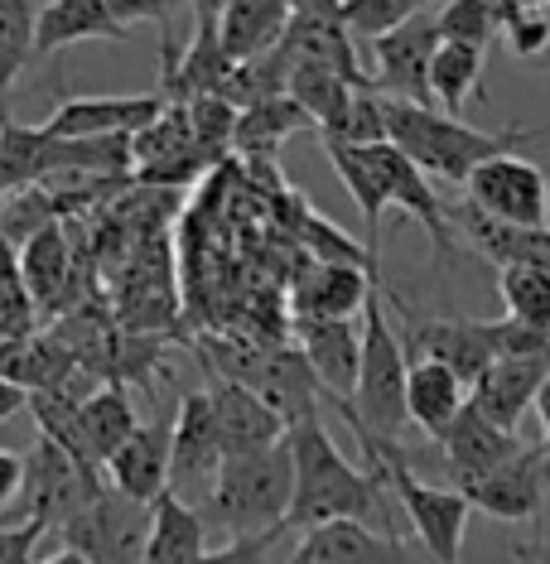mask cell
Masks as SVG:
<instances>
[{
    "mask_svg": "<svg viewBox=\"0 0 550 564\" xmlns=\"http://www.w3.org/2000/svg\"><path fill=\"white\" fill-rule=\"evenodd\" d=\"M203 391H208V405H213V420H217V440H223L227 458L261 454V448H276L280 440H285V420H280L256 391L237 387V381H223V377H213Z\"/></svg>",
    "mask_w": 550,
    "mask_h": 564,
    "instance_id": "19",
    "label": "cell"
},
{
    "mask_svg": "<svg viewBox=\"0 0 550 564\" xmlns=\"http://www.w3.org/2000/svg\"><path fill=\"white\" fill-rule=\"evenodd\" d=\"M179 6H184V0H107L111 20H117L121 30H126V24H140V20H160V24H170Z\"/></svg>",
    "mask_w": 550,
    "mask_h": 564,
    "instance_id": "40",
    "label": "cell"
},
{
    "mask_svg": "<svg viewBox=\"0 0 550 564\" xmlns=\"http://www.w3.org/2000/svg\"><path fill=\"white\" fill-rule=\"evenodd\" d=\"M478 97H483V54L440 40L430 58V101H440L444 117H464Z\"/></svg>",
    "mask_w": 550,
    "mask_h": 564,
    "instance_id": "30",
    "label": "cell"
},
{
    "mask_svg": "<svg viewBox=\"0 0 550 564\" xmlns=\"http://www.w3.org/2000/svg\"><path fill=\"white\" fill-rule=\"evenodd\" d=\"M373 285H381V275H367L357 265L304 261L295 285H290V314L295 318H353V314H363Z\"/></svg>",
    "mask_w": 550,
    "mask_h": 564,
    "instance_id": "20",
    "label": "cell"
},
{
    "mask_svg": "<svg viewBox=\"0 0 550 564\" xmlns=\"http://www.w3.org/2000/svg\"><path fill=\"white\" fill-rule=\"evenodd\" d=\"M34 328H40V310L20 275V251L0 237V343L34 338Z\"/></svg>",
    "mask_w": 550,
    "mask_h": 564,
    "instance_id": "33",
    "label": "cell"
},
{
    "mask_svg": "<svg viewBox=\"0 0 550 564\" xmlns=\"http://www.w3.org/2000/svg\"><path fill=\"white\" fill-rule=\"evenodd\" d=\"M290 15H295L290 0H227L217 10V40H223L233 63H251L280 48V40L290 30Z\"/></svg>",
    "mask_w": 550,
    "mask_h": 564,
    "instance_id": "23",
    "label": "cell"
},
{
    "mask_svg": "<svg viewBox=\"0 0 550 564\" xmlns=\"http://www.w3.org/2000/svg\"><path fill=\"white\" fill-rule=\"evenodd\" d=\"M290 458H295V502H290L285 531H314V525L357 521L381 535H396V497L373 468H357L334 444L324 420L310 415L285 430Z\"/></svg>",
    "mask_w": 550,
    "mask_h": 564,
    "instance_id": "1",
    "label": "cell"
},
{
    "mask_svg": "<svg viewBox=\"0 0 550 564\" xmlns=\"http://www.w3.org/2000/svg\"><path fill=\"white\" fill-rule=\"evenodd\" d=\"M454 223L464 227V237L497 271H511V265H541V271H550V227H507L473 208H464Z\"/></svg>",
    "mask_w": 550,
    "mask_h": 564,
    "instance_id": "27",
    "label": "cell"
},
{
    "mask_svg": "<svg viewBox=\"0 0 550 564\" xmlns=\"http://www.w3.org/2000/svg\"><path fill=\"white\" fill-rule=\"evenodd\" d=\"M20 410H30V395H24L20 387H10V381L0 377V425H6L10 415H20Z\"/></svg>",
    "mask_w": 550,
    "mask_h": 564,
    "instance_id": "42",
    "label": "cell"
},
{
    "mask_svg": "<svg viewBox=\"0 0 550 564\" xmlns=\"http://www.w3.org/2000/svg\"><path fill=\"white\" fill-rule=\"evenodd\" d=\"M459 492H464V502L473 511H488L497 521H541L546 492H550L546 448L527 444L517 458H507L503 468L483 473V478H473V482H459Z\"/></svg>",
    "mask_w": 550,
    "mask_h": 564,
    "instance_id": "13",
    "label": "cell"
},
{
    "mask_svg": "<svg viewBox=\"0 0 550 564\" xmlns=\"http://www.w3.org/2000/svg\"><path fill=\"white\" fill-rule=\"evenodd\" d=\"M406 371H411V357H406L401 333L387 318V294H381V285H373L363 304V357H357L353 401H328V405L353 430H367L377 440H401V430L411 425L406 420Z\"/></svg>",
    "mask_w": 550,
    "mask_h": 564,
    "instance_id": "5",
    "label": "cell"
},
{
    "mask_svg": "<svg viewBox=\"0 0 550 564\" xmlns=\"http://www.w3.org/2000/svg\"><path fill=\"white\" fill-rule=\"evenodd\" d=\"M497 294L507 304V318H517L536 333H550V271H541V265L497 271Z\"/></svg>",
    "mask_w": 550,
    "mask_h": 564,
    "instance_id": "34",
    "label": "cell"
},
{
    "mask_svg": "<svg viewBox=\"0 0 550 564\" xmlns=\"http://www.w3.org/2000/svg\"><path fill=\"white\" fill-rule=\"evenodd\" d=\"M285 560L290 564H425V555L406 545L401 535H381L357 521L314 525V531L300 535V545Z\"/></svg>",
    "mask_w": 550,
    "mask_h": 564,
    "instance_id": "16",
    "label": "cell"
},
{
    "mask_svg": "<svg viewBox=\"0 0 550 564\" xmlns=\"http://www.w3.org/2000/svg\"><path fill=\"white\" fill-rule=\"evenodd\" d=\"M334 174L343 178V188L353 194L357 213H363V227H367V251L377 256V241H381V213L396 208L406 217H416L420 227L430 232V241L440 247V256H454V217L450 208L440 203V194L430 188V178L416 170L391 140L381 145H367V150H343V145H324Z\"/></svg>",
    "mask_w": 550,
    "mask_h": 564,
    "instance_id": "2",
    "label": "cell"
},
{
    "mask_svg": "<svg viewBox=\"0 0 550 564\" xmlns=\"http://www.w3.org/2000/svg\"><path fill=\"white\" fill-rule=\"evenodd\" d=\"M34 564H87V560L78 555V550H54V555H40Z\"/></svg>",
    "mask_w": 550,
    "mask_h": 564,
    "instance_id": "46",
    "label": "cell"
},
{
    "mask_svg": "<svg viewBox=\"0 0 550 564\" xmlns=\"http://www.w3.org/2000/svg\"><path fill=\"white\" fill-rule=\"evenodd\" d=\"M464 208L493 217L507 227H550V178L541 164L527 155H497L483 160L478 170L464 178Z\"/></svg>",
    "mask_w": 550,
    "mask_h": 564,
    "instance_id": "9",
    "label": "cell"
},
{
    "mask_svg": "<svg viewBox=\"0 0 550 564\" xmlns=\"http://www.w3.org/2000/svg\"><path fill=\"white\" fill-rule=\"evenodd\" d=\"M290 101H300L304 117L314 121V131L324 126L334 111L348 101L353 93H373V87H353L343 73H328V68H290Z\"/></svg>",
    "mask_w": 550,
    "mask_h": 564,
    "instance_id": "36",
    "label": "cell"
},
{
    "mask_svg": "<svg viewBox=\"0 0 550 564\" xmlns=\"http://www.w3.org/2000/svg\"><path fill=\"white\" fill-rule=\"evenodd\" d=\"M536 420H541V448L550 454V377H546V387H541V395H536Z\"/></svg>",
    "mask_w": 550,
    "mask_h": 564,
    "instance_id": "44",
    "label": "cell"
},
{
    "mask_svg": "<svg viewBox=\"0 0 550 564\" xmlns=\"http://www.w3.org/2000/svg\"><path fill=\"white\" fill-rule=\"evenodd\" d=\"M546 131L550 126H541V131H527V126H511V131H478V126L444 117V111H434V107H416V101L387 97V140L425 178H444V184H464L483 160L521 155V145L536 135H546Z\"/></svg>",
    "mask_w": 550,
    "mask_h": 564,
    "instance_id": "3",
    "label": "cell"
},
{
    "mask_svg": "<svg viewBox=\"0 0 550 564\" xmlns=\"http://www.w3.org/2000/svg\"><path fill=\"white\" fill-rule=\"evenodd\" d=\"M324 145H343V150H367L387 140V97L381 93H353L343 107L319 126Z\"/></svg>",
    "mask_w": 550,
    "mask_h": 564,
    "instance_id": "31",
    "label": "cell"
},
{
    "mask_svg": "<svg viewBox=\"0 0 550 564\" xmlns=\"http://www.w3.org/2000/svg\"><path fill=\"white\" fill-rule=\"evenodd\" d=\"M285 564H290V560H285Z\"/></svg>",
    "mask_w": 550,
    "mask_h": 564,
    "instance_id": "51",
    "label": "cell"
},
{
    "mask_svg": "<svg viewBox=\"0 0 550 564\" xmlns=\"http://www.w3.org/2000/svg\"><path fill=\"white\" fill-rule=\"evenodd\" d=\"M0 121H6V117H0Z\"/></svg>",
    "mask_w": 550,
    "mask_h": 564,
    "instance_id": "49",
    "label": "cell"
},
{
    "mask_svg": "<svg viewBox=\"0 0 550 564\" xmlns=\"http://www.w3.org/2000/svg\"><path fill=\"white\" fill-rule=\"evenodd\" d=\"M107 487V478L93 468H83L73 454H63L54 440H34V448L24 454V482L15 497L20 521L40 525V531H63L93 497Z\"/></svg>",
    "mask_w": 550,
    "mask_h": 564,
    "instance_id": "7",
    "label": "cell"
},
{
    "mask_svg": "<svg viewBox=\"0 0 550 564\" xmlns=\"http://www.w3.org/2000/svg\"><path fill=\"white\" fill-rule=\"evenodd\" d=\"M44 0H0V101L15 87L20 68L34 58V24Z\"/></svg>",
    "mask_w": 550,
    "mask_h": 564,
    "instance_id": "32",
    "label": "cell"
},
{
    "mask_svg": "<svg viewBox=\"0 0 550 564\" xmlns=\"http://www.w3.org/2000/svg\"><path fill=\"white\" fill-rule=\"evenodd\" d=\"M78 425H83V444H87V454H93V464L107 468V458L136 434L140 415H136L126 387H111V381H107V387H97L93 395H83Z\"/></svg>",
    "mask_w": 550,
    "mask_h": 564,
    "instance_id": "29",
    "label": "cell"
},
{
    "mask_svg": "<svg viewBox=\"0 0 550 564\" xmlns=\"http://www.w3.org/2000/svg\"><path fill=\"white\" fill-rule=\"evenodd\" d=\"M353 434L367 454V468L391 487L396 511H401L406 525H411L416 541H420V555L430 564H459V555H464L468 511H473L464 502V492H459V487H440V482L416 478V468L406 464V454L396 440H377V434H367V430H353Z\"/></svg>",
    "mask_w": 550,
    "mask_h": 564,
    "instance_id": "6",
    "label": "cell"
},
{
    "mask_svg": "<svg viewBox=\"0 0 550 564\" xmlns=\"http://www.w3.org/2000/svg\"><path fill=\"white\" fill-rule=\"evenodd\" d=\"M58 535L63 550H78L87 564H145L150 507L121 497L117 487H101Z\"/></svg>",
    "mask_w": 550,
    "mask_h": 564,
    "instance_id": "8",
    "label": "cell"
},
{
    "mask_svg": "<svg viewBox=\"0 0 550 564\" xmlns=\"http://www.w3.org/2000/svg\"><path fill=\"white\" fill-rule=\"evenodd\" d=\"M497 15H527V10H550V0H493Z\"/></svg>",
    "mask_w": 550,
    "mask_h": 564,
    "instance_id": "45",
    "label": "cell"
},
{
    "mask_svg": "<svg viewBox=\"0 0 550 564\" xmlns=\"http://www.w3.org/2000/svg\"><path fill=\"white\" fill-rule=\"evenodd\" d=\"M227 0H194V15H208V20H217V10H223Z\"/></svg>",
    "mask_w": 550,
    "mask_h": 564,
    "instance_id": "47",
    "label": "cell"
},
{
    "mask_svg": "<svg viewBox=\"0 0 550 564\" xmlns=\"http://www.w3.org/2000/svg\"><path fill=\"white\" fill-rule=\"evenodd\" d=\"M20 275L34 294V310L40 314H63L73 300V275H78V256H73L68 237L58 223L40 227L30 241L20 247Z\"/></svg>",
    "mask_w": 550,
    "mask_h": 564,
    "instance_id": "22",
    "label": "cell"
},
{
    "mask_svg": "<svg viewBox=\"0 0 550 564\" xmlns=\"http://www.w3.org/2000/svg\"><path fill=\"white\" fill-rule=\"evenodd\" d=\"M295 348L310 362L324 401H353L357 357H363V324L353 318H295Z\"/></svg>",
    "mask_w": 550,
    "mask_h": 564,
    "instance_id": "15",
    "label": "cell"
},
{
    "mask_svg": "<svg viewBox=\"0 0 550 564\" xmlns=\"http://www.w3.org/2000/svg\"><path fill=\"white\" fill-rule=\"evenodd\" d=\"M101 478H107V487H117L121 497L150 507L164 487H170V425H160V420H140L131 440L107 458Z\"/></svg>",
    "mask_w": 550,
    "mask_h": 564,
    "instance_id": "21",
    "label": "cell"
},
{
    "mask_svg": "<svg viewBox=\"0 0 550 564\" xmlns=\"http://www.w3.org/2000/svg\"><path fill=\"white\" fill-rule=\"evenodd\" d=\"M290 502H295V458H290V444L280 440L261 454L227 458L198 511L208 525H223L233 541H247V535L285 531Z\"/></svg>",
    "mask_w": 550,
    "mask_h": 564,
    "instance_id": "4",
    "label": "cell"
},
{
    "mask_svg": "<svg viewBox=\"0 0 550 564\" xmlns=\"http://www.w3.org/2000/svg\"><path fill=\"white\" fill-rule=\"evenodd\" d=\"M208 555V521L198 507L184 497L160 492L150 502V541H145V564H198Z\"/></svg>",
    "mask_w": 550,
    "mask_h": 564,
    "instance_id": "25",
    "label": "cell"
},
{
    "mask_svg": "<svg viewBox=\"0 0 550 564\" xmlns=\"http://www.w3.org/2000/svg\"><path fill=\"white\" fill-rule=\"evenodd\" d=\"M511 560H517V564H550V541H521V545H511Z\"/></svg>",
    "mask_w": 550,
    "mask_h": 564,
    "instance_id": "43",
    "label": "cell"
},
{
    "mask_svg": "<svg viewBox=\"0 0 550 564\" xmlns=\"http://www.w3.org/2000/svg\"><path fill=\"white\" fill-rule=\"evenodd\" d=\"M44 541L40 525L30 521H15V525H0V564H34V545Z\"/></svg>",
    "mask_w": 550,
    "mask_h": 564,
    "instance_id": "39",
    "label": "cell"
},
{
    "mask_svg": "<svg viewBox=\"0 0 550 564\" xmlns=\"http://www.w3.org/2000/svg\"><path fill=\"white\" fill-rule=\"evenodd\" d=\"M440 48V24L434 15H416L406 24L373 40V87L391 101H416L430 107V58Z\"/></svg>",
    "mask_w": 550,
    "mask_h": 564,
    "instance_id": "12",
    "label": "cell"
},
{
    "mask_svg": "<svg viewBox=\"0 0 550 564\" xmlns=\"http://www.w3.org/2000/svg\"><path fill=\"white\" fill-rule=\"evenodd\" d=\"M425 564H430V560H425Z\"/></svg>",
    "mask_w": 550,
    "mask_h": 564,
    "instance_id": "50",
    "label": "cell"
},
{
    "mask_svg": "<svg viewBox=\"0 0 550 564\" xmlns=\"http://www.w3.org/2000/svg\"><path fill=\"white\" fill-rule=\"evenodd\" d=\"M391 304L406 314V338H401L406 348H411L416 357H425V362L450 367L468 391L478 387V377L497 362L493 348H488V338H483L478 318H416L401 300H391Z\"/></svg>",
    "mask_w": 550,
    "mask_h": 564,
    "instance_id": "14",
    "label": "cell"
},
{
    "mask_svg": "<svg viewBox=\"0 0 550 564\" xmlns=\"http://www.w3.org/2000/svg\"><path fill=\"white\" fill-rule=\"evenodd\" d=\"M434 24H440L444 44H464L478 54H488V44L503 34V15H497L493 0H444L434 10Z\"/></svg>",
    "mask_w": 550,
    "mask_h": 564,
    "instance_id": "35",
    "label": "cell"
},
{
    "mask_svg": "<svg viewBox=\"0 0 550 564\" xmlns=\"http://www.w3.org/2000/svg\"><path fill=\"white\" fill-rule=\"evenodd\" d=\"M160 93H136V97H63L40 131L48 140H131L145 126L164 117Z\"/></svg>",
    "mask_w": 550,
    "mask_h": 564,
    "instance_id": "11",
    "label": "cell"
},
{
    "mask_svg": "<svg viewBox=\"0 0 550 564\" xmlns=\"http://www.w3.org/2000/svg\"><path fill=\"white\" fill-rule=\"evenodd\" d=\"M285 531L271 535H247V541H227L223 550H208L198 564H276V541Z\"/></svg>",
    "mask_w": 550,
    "mask_h": 564,
    "instance_id": "38",
    "label": "cell"
},
{
    "mask_svg": "<svg viewBox=\"0 0 550 564\" xmlns=\"http://www.w3.org/2000/svg\"><path fill=\"white\" fill-rule=\"evenodd\" d=\"M550 377V352L541 357H497V362L478 377V387L468 391V405L478 415H488L497 430L517 434L521 430V415L536 405Z\"/></svg>",
    "mask_w": 550,
    "mask_h": 564,
    "instance_id": "17",
    "label": "cell"
},
{
    "mask_svg": "<svg viewBox=\"0 0 550 564\" xmlns=\"http://www.w3.org/2000/svg\"><path fill=\"white\" fill-rule=\"evenodd\" d=\"M227 454L223 440H217V420L208 405V391H188L174 410V425H170V487L164 492L184 497L188 507H203V497L213 492L217 473H223Z\"/></svg>",
    "mask_w": 550,
    "mask_h": 564,
    "instance_id": "10",
    "label": "cell"
},
{
    "mask_svg": "<svg viewBox=\"0 0 550 564\" xmlns=\"http://www.w3.org/2000/svg\"><path fill=\"white\" fill-rule=\"evenodd\" d=\"M546 478H550V454H546Z\"/></svg>",
    "mask_w": 550,
    "mask_h": 564,
    "instance_id": "48",
    "label": "cell"
},
{
    "mask_svg": "<svg viewBox=\"0 0 550 564\" xmlns=\"http://www.w3.org/2000/svg\"><path fill=\"white\" fill-rule=\"evenodd\" d=\"M464 405H468L464 381H459L450 367L416 357L411 371H406V420H411L416 430H425L430 440H440Z\"/></svg>",
    "mask_w": 550,
    "mask_h": 564,
    "instance_id": "26",
    "label": "cell"
},
{
    "mask_svg": "<svg viewBox=\"0 0 550 564\" xmlns=\"http://www.w3.org/2000/svg\"><path fill=\"white\" fill-rule=\"evenodd\" d=\"M300 131H314V121L304 117V107H300V101H290V93H285V97L256 101V107L237 111L233 150H237V155L261 160V155H276V150L285 145L290 135H300Z\"/></svg>",
    "mask_w": 550,
    "mask_h": 564,
    "instance_id": "28",
    "label": "cell"
},
{
    "mask_svg": "<svg viewBox=\"0 0 550 564\" xmlns=\"http://www.w3.org/2000/svg\"><path fill=\"white\" fill-rule=\"evenodd\" d=\"M83 40H111V44H126L131 30H121L111 20L107 0H44L40 10V24H34V58H48L68 44H83Z\"/></svg>",
    "mask_w": 550,
    "mask_h": 564,
    "instance_id": "24",
    "label": "cell"
},
{
    "mask_svg": "<svg viewBox=\"0 0 550 564\" xmlns=\"http://www.w3.org/2000/svg\"><path fill=\"white\" fill-rule=\"evenodd\" d=\"M20 482H24V454H15V448H0V511L15 507Z\"/></svg>",
    "mask_w": 550,
    "mask_h": 564,
    "instance_id": "41",
    "label": "cell"
},
{
    "mask_svg": "<svg viewBox=\"0 0 550 564\" xmlns=\"http://www.w3.org/2000/svg\"><path fill=\"white\" fill-rule=\"evenodd\" d=\"M440 458H444V473H450V482H473V478H483V473H493V468H503L507 458H517L521 448H527V440L521 434H507V430H497L488 415H478L473 405H464L454 415V425L440 434Z\"/></svg>",
    "mask_w": 550,
    "mask_h": 564,
    "instance_id": "18",
    "label": "cell"
},
{
    "mask_svg": "<svg viewBox=\"0 0 550 564\" xmlns=\"http://www.w3.org/2000/svg\"><path fill=\"white\" fill-rule=\"evenodd\" d=\"M507 48L517 58H536L550 48V10H527V15H507L503 20Z\"/></svg>",
    "mask_w": 550,
    "mask_h": 564,
    "instance_id": "37",
    "label": "cell"
}]
</instances>
